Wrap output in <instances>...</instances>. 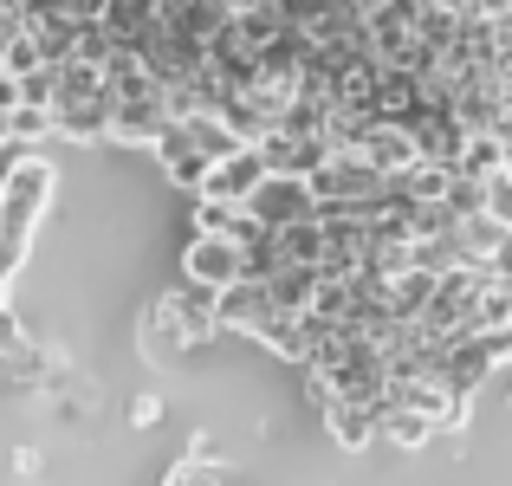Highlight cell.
I'll use <instances>...</instances> for the list:
<instances>
[{
  "mask_svg": "<svg viewBox=\"0 0 512 486\" xmlns=\"http://www.w3.org/2000/svg\"><path fill=\"white\" fill-rule=\"evenodd\" d=\"M247 214L266 227V234H279V227H299V221H318V195L305 175H266L260 188H253Z\"/></svg>",
  "mask_w": 512,
  "mask_h": 486,
  "instance_id": "cell-1",
  "label": "cell"
},
{
  "mask_svg": "<svg viewBox=\"0 0 512 486\" xmlns=\"http://www.w3.org/2000/svg\"><path fill=\"white\" fill-rule=\"evenodd\" d=\"M182 279L188 286H208V292H227L247 279V247H234V240L221 234H195L182 253Z\"/></svg>",
  "mask_w": 512,
  "mask_h": 486,
  "instance_id": "cell-2",
  "label": "cell"
},
{
  "mask_svg": "<svg viewBox=\"0 0 512 486\" xmlns=\"http://www.w3.org/2000/svg\"><path fill=\"white\" fill-rule=\"evenodd\" d=\"M305 182H312L318 201H383L389 195V175L370 169L363 156H325Z\"/></svg>",
  "mask_w": 512,
  "mask_h": 486,
  "instance_id": "cell-3",
  "label": "cell"
},
{
  "mask_svg": "<svg viewBox=\"0 0 512 486\" xmlns=\"http://www.w3.org/2000/svg\"><path fill=\"white\" fill-rule=\"evenodd\" d=\"M493 363H500V350H493L480 331H461V337L441 344V383H448L454 396H474V389L493 376Z\"/></svg>",
  "mask_w": 512,
  "mask_h": 486,
  "instance_id": "cell-4",
  "label": "cell"
},
{
  "mask_svg": "<svg viewBox=\"0 0 512 486\" xmlns=\"http://www.w3.org/2000/svg\"><path fill=\"white\" fill-rule=\"evenodd\" d=\"M214 318H221V331L266 337V331H273V318H279V305H273V292H266L260 279H240V286L214 292Z\"/></svg>",
  "mask_w": 512,
  "mask_h": 486,
  "instance_id": "cell-5",
  "label": "cell"
},
{
  "mask_svg": "<svg viewBox=\"0 0 512 486\" xmlns=\"http://www.w3.org/2000/svg\"><path fill=\"white\" fill-rule=\"evenodd\" d=\"M266 175H273V169H266L260 143H247V150H234V156H221V162H214V169H208V182H201V195H208V201H240V208H247V201H253V188H260Z\"/></svg>",
  "mask_w": 512,
  "mask_h": 486,
  "instance_id": "cell-6",
  "label": "cell"
},
{
  "mask_svg": "<svg viewBox=\"0 0 512 486\" xmlns=\"http://www.w3.org/2000/svg\"><path fill=\"white\" fill-rule=\"evenodd\" d=\"M156 162H163V175L175 188H188V195H201V182H208V169H214V162L201 156V143L188 137L182 117H169V130L156 137Z\"/></svg>",
  "mask_w": 512,
  "mask_h": 486,
  "instance_id": "cell-7",
  "label": "cell"
},
{
  "mask_svg": "<svg viewBox=\"0 0 512 486\" xmlns=\"http://www.w3.org/2000/svg\"><path fill=\"white\" fill-rule=\"evenodd\" d=\"M260 156L273 175H312L318 162L331 156L325 137H299V130H273V137H260Z\"/></svg>",
  "mask_w": 512,
  "mask_h": 486,
  "instance_id": "cell-8",
  "label": "cell"
},
{
  "mask_svg": "<svg viewBox=\"0 0 512 486\" xmlns=\"http://www.w3.org/2000/svg\"><path fill=\"white\" fill-rule=\"evenodd\" d=\"M52 137H65V143H111V98L52 104Z\"/></svg>",
  "mask_w": 512,
  "mask_h": 486,
  "instance_id": "cell-9",
  "label": "cell"
},
{
  "mask_svg": "<svg viewBox=\"0 0 512 486\" xmlns=\"http://www.w3.org/2000/svg\"><path fill=\"white\" fill-rule=\"evenodd\" d=\"M182 350H188L182 312H175V299H156L150 312H143V357H150V363H175Z\"/></svg>",
  "mask_w": 512,
  "mask_h": 486,
  "instance_id": "cell-10",
  "label": "cell"
},
{
  "mask_svg": "<svg viewBox=\"0 0 512 486\" xmlns=\"http://www.w3.org/2000/svg\"><path fill=\"white\" fill-rule=\"evenodd\" d=\"M357 156L370 162V169H383L389 182H396L402 169H415V162H422V156H415V137H409L402 124H376V130H370V143H363Z\"/></svg>",
  "mask_w": 512,
  "mask_h": 486,
  "instance_id": "cell-11",
  "label": "cell"
},
{
  "mask_svg": "<svg viewBox=\"0 0 512 486\" xmlns=\"http://www.w3.org/2000/svg\"><path fill=\"white\" fill-rule=\"evenodd\" d=\"M325 428H331V441L350 454H363L376 435H383V422H376V409H363V402H325Z\"/></svg>",
  "mask_w": 512,
  "mask_h": 486,
  "instance_id": "cell-12",
  "label": "cell"
},
{
  "mask_svg": "<svg viewBox=\"0 0 512 486\" xmlns=\"http://www.w3.org/2000/svg\"><path fill=\"white\" fill-rule=\"evenodd\" d=\"M26 33L39 39L46 65H65V59H78V39H85V20H72V13H33V20H26Z\"/></svg>",
  "mask_w": 512,
  "mask_h": 486,
  "instance_id": "cell-13",
  "label": "cell"
},
{
  "mask_svg": "<svg viewBox=\"0 0 512 486\" xmlns=\"http://www.w3.org/2000/svg\"><path fill=\"white\" fill-rule=\"evenodd\" d=\"M318 266H279L273 279H266V292H273V305L279 312H312V299H318Z\"/></svg>",
  "mask_w": 512,
  "mask_h": 486,
  "instance_id": "cell-14",
  "label": "cell"
},
{
  "mask_svg": "<svg viewBox=\"0 0 512 486\" xmlns=\"http://www.w3.org/2000/svg\"><path fill=\"white\" fill-rule=\"evenodd\" d=\"M182 124H188V137L201 143V156H208V162H221V156L247 150V143L234 137V124H221V117H214V111H182Z\"/></svg>",
  "mask_w": 512,
  "mask_h": 486,
  "instance_id": "cell-15",
  "label": "cell"
},
{
  "mask_svg": "<svg viewBox=\"0 0 512 486\" xmlns=\"http://www.w3.org/2000/svg\"><path fill=\"white\" fill-rule=\"evenodd\" d=\"M454 175H461V169H448V162H415V169L396 175V188H402L409 201H448Z\"/></svg>",
  "mask_w": 512,
  "mask_h": 486,
  "instance_id": "cell-16",
  "label": "cell"
},
{
  "mask_svg": "<svg viewBox=\"0 0 512 486\" xmlns=\"http://www.w3.org/2000/svg\"><path fill=\"white\" fill-rule=\"evenodd\" d=\"M376 422H383V441H396V448H428V441H435V422H428V415H415V409H376Z\"/></svg>",
  "mask_w": 512,
  "mask_h": 486,
  "instance_id": "cell-17",
  "label": "cell"
},
{
  "mask_svg": "<svg viewBox=\"0 0 512 486\" xmlns=\"http://www.w3.org/2000/svg\"><path fill=\"white\" fill-rule=\"evenodd\" d=\"M279 260H286V266H318V260H325V227H318V221H299V227H279Z\"/></svg>",
  "mask_w": 512,
  "mask_h": 486,
  "instance_id": "cell-18",
  "label": "cell"
},
{
  "mask_svg": "<svg viewBox=\"0 0 512 486\" xmlns=\"http://www.w3.org/2000/svg\"><path fill=\"white\" fill-rule=\"evenodd\" d=\"M506 156H512V143L500 137V130H474L467 150H461V175H500Z\"/></svg>",
  "mask_w": 512,
  "mask_h": 486,
  "instance_id": "cell-19",
  "label": "cell"
},
{
  "mask_svg": "<svg viewBox=\"0 0 512 486\" xmlns=\"http://www.w3.org/2000/svg\"><path fill=\"white\" fill-rule=\"evenodd\" d=\"M52 137V111L46 104H13L7 111V143H20V150H33V143Z\"/></svg>",
  "mask_w": 512,
  "mask_h": 486,
  "instance_id": "cell-20",
  "label": "cell"
},
{
  "mask_svg": "<svg viewBox=\"0 0 512 486\" xmlns=\"http://www.w3.org/2000/svg\"><path fill=\"white\" fill-rule=\"evenodd\" d=\"M39 65H46V52H39V39L20 26V33L7 39V65H0V72H7V78H33Z\"/></svg>",
  "mask_w": 512,
  "mask_h": 486,
  "instance_id": "cell-21",
  "label": "cell"
},
{
  "mask_svg": "<svg viewBox=\"0 0 512 486\" xmlns=\"http://www.w3.org/2000/svg\"><path fill=\"white\" fill-rule=\"evenodd\" d=\"M480 214H493L500 227H512V169L487 175V201H480Z\"/></svg>",
  "mask_w": 512,
  "mask_h": 486,
  "instance_id": "cell-22",
  "label": "cell"
},
{
  "mask_svg": "<svg viewBox=\"0 0 512 486\" xmlns=\"http://www.w3.org/2000/svg\"><path fill=\"white\" fill-rule=\"evenodd\" d=\"M163 486H221V467H214V461H195V454H188V461L175 467Z\"/></svg>",
  "mask_w": 512,
  "mask_h": 486,
  "instance_id": "cell-23",
  "label": "cell"
},
{
  "mask_svg": "<svg viewBox=\"0 0 512 486\" xmlns=\"http://www.w3.org/2000/svg\"><path fill=\"white\" fill-rule=\"evenodd\" d=\"M20 350H26V331L13 324L7 305H0V363H7V357H20Z\"/></svg>",
  "mask_w": 512,
  "mask_h": 486,
  "instance_id": "cell-24",
  "label": "cell"
},
{
  "mask_svg": "<svg viewBox=\"0 0 512 486\" xmlns=\"http://www.w3.org/2000/svg\"><path fill=\"white\" fill-rule=\"evenodd\" d=\"M130 422H137V428H156V422H163V409H156V396H137V402H130Z\"/></svg>",
  "mask_w": 512,
  "mask_h": 486,
  "instance_id": "cell-25",
  "label": "cell"
},
{
  "mask_svg": "<svg viewBox=\"0 0 512 486\" xmlns=\"http://www.w3.org/2000/svg\"><path fill=\"white\" fill-rule=\"evenodd\" d=\"M480 20H500V13H512V0H474Z\"/></svg>",
  "mask_w": 512,
  "mask_h": 486,
  "instance_id": "cell-26",
  "label": "cell"
},
{
  "mask_svg": "<svg viewBox=\"0 0 512 486\" xmlns=\"http://www.w3.org/2000/svg\"><path fill=\"white\" fill-rule=\"evenodd\" d=\"M506 169H512V156H506Z\"/></svg>",
  "mask_w": 512,
  "mask_h": 486,
  "instance_id": "cell-27",
  "label": "cell"
}]
</instances>
